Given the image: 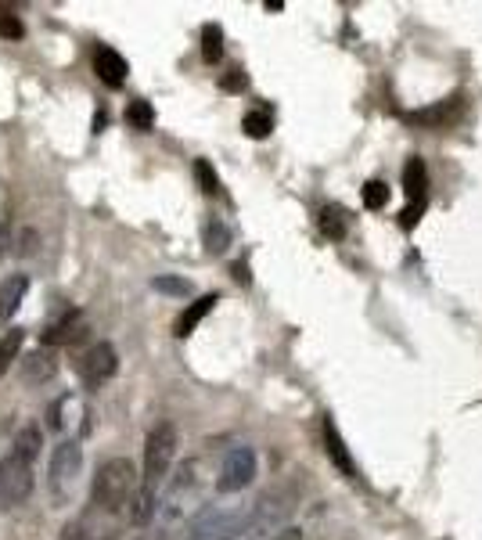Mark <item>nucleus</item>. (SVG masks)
Wrapping results in <instances>:
<instances>
[{
    "label": "nucleus",
    "mask_w": 482,
    "mask_h": 540,
    "mask_svg": "<svg viewBox=\"0 0 482 540\" xmlns=\"http://www.w3.org/2000/svg\"><path fill=\"white\" fill-rule=\"evenodd\" d=\"M295 508H299V486H295V483L270 486L267 494L259 497V501L249 508V522H245V533H241V540L277 537V530L292 519Z\"/></svg>",
    "instance_id": "f257e3e1"
},
{
    "label": "nucleus",
    "mask_w": 482,
    "mask_h": 540,
    "mask_svg": "<svg viewBox=\"0 0 482 540\" xmlns=\"http://www.w3.org/2000/svg\"><path fill=\"white\" fill-rule=\"evenodd\" d=\"M137 486H141V479H137L134 461L112 458L98 468V476L90 483V501H94L98 512H119L137 494Z\"/></svg>",
    "instance_id": "f03ea898"
},
{
    "label": "nucleus",
    "mask_w": 482,
    "mask_h": 540,
    "mask_svg": "<svg viewBox=\"0 0 482 540\" xmlns=\"http://www.w3.org/2000/svg\"><path fill=\"white\" fill-rule=\"evenodd\" d=\"M173 454H177V425L173 422H162L148 432V440H144V472H141V483L159 490L166 483V472L173 465Z\"/></svg>",
    "instance_id": "7ed1b4c3"
},
{
    "label": "nucleus",
    "mask_w": 482,
    "mask_h": 540,
    "mask_svg": "<svg viewBox=\"0 0 482 540\" xmlns=\"http://www.w3.org/2000/svg\"><path fill=\"white\" fill-rule=\"evenodd\" d=\"M249 522V508H206L195 522L188 526L184 540H241Z\"/></svg>",
    "instance_id": "20e7f679"
},
{
    "label": "nucleus",
    "mask_w": 482,
    "mask_h": 540,
    "mask_svg": "<svg viewBox=\"0 0 482 540\" xmlns=\"http://www.w3.org/2000/svg\"><path fill=\"white\" fill-rule=\"evenodd\" d=\"M83 472V447L80 440H62L51 450V468H47V483H51V497L58 504L69 501L72 486Z\"/></svg>",
    "instance_id": "39448f33"
},
{
    "label": "nucleus",
    "mask_w": 482,
    "mask_h": 540,
    "mask_svg": "<svg viewBox=\"0 0 482 540\" xmlns=\"http://www.w3.org/2000/svg\"><path fill=\"white\" fill-rule=\"evenodd\" d=\"M76 371H80V382L87 389L105 386L108 378L119 371L116 346H112V342H94V346H87V350H83V357L76 360Z\"/></svg>",
    "instance_id": "423d86ee"
},
{
    "label": "nucleus",
    "mask_w": 482,
    "mask_h": 540,
    "mask_svg": "<svg viewBox=\"0 0 482 540\" xmlns=\"http://www.w3.org/2000/svg\"><path fill=\"white\" fill-rule=\"evenodd\" d=\"M29 494H33V465L15 454L0 461V504L4 508H18V504H26Z\"/></svg>",
    "instance_id": "0eeeda50"
},
{
    "label": "nucleus",
    "mask_w": 482,
    "mask_h": 540,
    "mask_svg": "<svg viewBox=\"0 0 482 540\" xmlns=\"http://www.w3.org/2000/svg\"><path fill=\"white\" fill-rule=\"evenodd\" d=\"M252 479H256V450L252 447L227 450L224 465H220V476H216V490H220V494H241Z\"/></svg>",
    "instance_id": "6e6552de"
},
{
    "label": "nucleus",
    "mask_w": 482,
    "mask_h": 540,
    "mask_svg": "<svg viewBox=\"0 0 482 540\" xmlns=\"http://www.w3.org/2000/svg\"><path fill=\"white\" fill-rule=\"evenodd\" d=\"M403 195H407V209H403L400 224L414 227L425 209V198H429V170L421 159H407V166H403Z\"/></svg>",
    "instance_id": "1a4fd4ad"
},
{
    "label": "nucleus",
    "mask_w": 482,
    "mask_h": 540,
    "mask_svg": "<svg viewBox=\"0 0 482 540\" xmlns=\"http://www.w3.org/2000/svg\"><path fill=\"white\" fill-rule=\"evenodd\" d=\"M461 112H465V98H461V94H450V98H439L436 105L411 112V116H407V123L425 126V130H443V126L454 123Z\"/></svg>",
    "instance_id": "9d476101"
},
{
    "label": "nucleus",
    "mask_w": 482,
    "mask_h": 540,
    "mask_svg": "<svg viewBox=\"0 0 482 540\" xmlns=\"http://www.w3.org/2000/svg\"><path fill=\"white\" fill-rule=\"evenodd\" d=\"M54 375H58V353L51 346H40V350H33L22 360V382L26 386H44Z\"/></svg>",
    "instance_id": "9b49d317"
},
{
    "label": "nucleus",
    "mask_w": 482,
    "mask_h": 540,
    "mask_svg": "<svg viewBox=\"0 0 482 540\" xmlns=\"http://www.w3.org/2000/svg\"><path fill=\"white\" fill-rule=\"evenodd\" d=\"M94 72H98V80L105 83V87H123L126 76H130V65H126V58L116 51V47H98L94 51Z\"/></svg>",
    "instance_id": "f8f14e48"
},
{
    "label": "nucleus",
    "mask_w": 482,
    "mask_h": 540,
    "mask_svg": "<svg viewBox=\"0 0 482 540\" xmlns=\"http://www.w3.org/2000/svg\"><path fill=\"white\" fill-rule=\"evenodd\" d=\"M324 450H328L331 465L339 468L342 476H346V479H357V461L349 458L346 440H342V432L335 429V422H331V418H324Z\"/></svg>",
    "instance_id": "ddd939ff"
},
{
    "label": "nucleus",
    "mask_w": 482,
    "mask_h": 540,
    "mask_svg": "<svg viewBox=\"0 0 482 540\" xmlns=\"http://www.w3.org/2000/svg\"><path fill=\"white\" fill-rule=\"evenodd\" d=\"M87 332V324H83V314L80 310H69V314H62L58 321L51 324L44 332V346H62V342H76L80 335Z\"/></svg>",
    "instance_id": "4468645a"
},
{
    "label": "nucleus",
    "mask_w": 482,
    "mask_h": 540,
    "mask_svg": "<svg viewBox=\"0 0 482 540\" xmlns=\"http://www.w3.org/2000/svg\"><path fill=\"white\" fill-rule=\"evenodd\" d=\"M26 292H29V278H22V274H15V278H8L0 285V324H8L11 317H15V310L22 306Z\"/></svg>",
    "instance_id": "2eb2a0df"
},
{
    "label": "nucleus",
    "mask_w": 482,
    "mask_h": 540,
    "mask_svg": "<svg viewBox=\"0 0 482 540\" xmlns=\"http://www.w3.org/2000/svg\"><path fill=\"white\" fill-rule=\"evenodd\" d=\"M216 303H220V296H216V292H209V296H202V299H195V303H188V310H184V314L177 317V335H180V339H188V335L195 332L198 324H202V317H206Z\"/></svg>",
    "instance_id": "dca6fc26"
},
{
    "label": "nucleus",
    "mask_w": 482,
    "mask_h": 540,
    "mask_svg": "<svg viewBox=\"0 0 482 540\" xmlns=\"http://www.w3.org/2000/svg\"><path fill=\"white\" fill-rule=\"evenodd\" d=\"M40 447H44V432H40V425H26V429H18L15 443H11V454L33 465V461L40 458Z\"/></svg>",
    "instance_id": "f3484780"
},
{
    "label": "nucleus",
    "mask_w": 482,
    "mask_h": 540,
    "mask_svg": "<svg viewBox=\"0 0 482 540\" xmlns=\"http://www.w3.org/2000/svg\"><path fill=\"white\" fill-rule=\"evenodd\" d=\"M202 242H206V252H213V256L227 252V245H231V231H227V224L220 220V216H209L206 224H202Z\"/></svg>",
    "instance_id": "a211bd4d"
},
{
    "label": "nucleus",
    "mask_w": 482,
    "mask_h": 540,
    "mask_svg": "<svg viewBox=\"0 0 482 540\" xmlns=\"http://www.w3.org/2000/svg\"><path fill=\"white\" fill-rule=\"evenodd\" d=\"M22 342H26V328H11V332H4V339H0V378L11 371V360H18Z\"/></svg>",
    "instance_id": "6ab92c4d"
},
{
    "label": "nucleus",
    "mask_w": 482,
    "mask_h": 540,
    "mask_svg": "<svg viewBox=\"0 0 482 540\" xmlns=\"http://www.w3.org/2000/svg\"><path fill=\"white\" fill-rule=\"evenodd\" d=\"M202 58H206L209 65H216L224 58V29L216 26V22L202 26Z\"/></svg>",
    "instance_id": "aec40b11"
},
{
    "label": "nucleus",
    "mask_w": 482,
    "mask_h": 540,
    "mask_svg": "<svg viewBox=\"0 0 482 540\" xmlns=\"http://www.w3.org/2000/svg\"><path fill=\"white\" fill-rule=\"evenodd\" d=\"M241 130L249 137H267L270 130H274V116H270V108H252V112H245V119H241Z\"/></svg>",
    "instance_id": "412c9836"
},
{
    "label": "nucleus",
    "mask_w": 482,
    "mask_h": 540,
    "mask_svg": "<svg viewBox=\"0 0 482 540\" xmlns=\"http://www.w3.org/2000/svg\"><path fill=\"white\" fill-rule=\"evenodd\" d=\"M321 231L328 234L331 242L346 238V213H342L339 206H324L321 209Z\"/></svg>",
    "instance_id": "4be33fe9"
},
{
    "label": "nucleus",
    "mask_w": 482,
    "mask_h": 540,
    "mask_svg": "<svg viewBox=\"0 0 482 540\" xmlns=\"http://www.w3.org/2000/svg\"><path fill=\"white\" fill-rule=\"evenodd\" d=\"M126 123L134 126V130H152V123H155V108L148 105V101H130L126 105Z\"/></svg>",
    "instance_id": "5701e85b"
},
{
    "label": "nucleus",
    "mask_w": 482,
    "mask_h": 540,
    "mask_svg": "<svg viewBox=\"0 0 482 540\" xmlns=\"http://www.w3.org/2000/svg\"><path fill=\"white\" fill-rule=\"evenodd\" d=\"M195 177H198V188L206 191V195H216V191H220V177H216V170L206 159L195 162Z\"/></svg>",
    "instance_id": "b1692460"
},
{
    "label": "nucleus",
    "mask_w": 482,
    "mask_h": 540,
    "mask_svg": "<svg viewBox=\"0 0 482 540\" xmlns=\"http://www.w3.org/2000/svg\"><path fill=\"white\" fill-rule=\"evenodd\" d=\"M389 202V188H385L382 180H367L364 184V206L367 209H385Z\"/></svg>",
    "instance_id": "393cba45"
},
{
    "label": "nucleus",
    "mask_w": 482,
    "mask_h": 540,
    "mask_svg": "<svg viewBox=\"0 0 482 540\" xmlns=\"http://www.w3.org/2000/svg\"><path fill=\"white\" fill-rule=\"evenodd\" d=\"M152 285H155V292H166V296H188V292H191L188 281H184V278H170V274L155 278Z\"/></svg>",
    "instance_id": "a878e982"
},
{
    "label": "nucleus",
    "mask_w": 482,
    "mask_h": 540,
    "mask_svg": "<svg viewBox=\"0 0 482 540\" xmlns=\"http://www.w3.org/2000/svg\"><path fill=\"white\" fill-rule=\"evenodd\" d=\"M26 26L18 22V15H0V40H22Z\"/></svg>",
    "instance_id": "bb28decb"
},
{
    "label": "nucleus",
    "mask_w": 482,
    "mask_h": 540,
    "mask_svg": "<svg viewBox=\"0 0 482 540\" xmlns=\"http://www.w3.org/2000/svg\"><path fill=\"white\" fill-rule=\"evenodd\" d=\"M58 540H90V533H87V526H83L80 519H72V522H65L62 530H58Z\"/></svg>",
    "instance_id": "cd10ccee"
},
{
    "label": "nucleus",
    "mask_w": 482,
    "mask_h": 540,
    "mask_svg": "<svg viewBox=\"0 0 482 540\" xmlns=\"http://www.w3.org/2000/svg\"><path fill=\"white\" fill-rule=\"evenodd\" d=\"M245 83H249V76L241 69H227V76L220 80V87L224 90H231V94H238V90H245Z\"/></svg>",
    "instance_id": "c85d7f7f"
},
{
    "label": "nucleus",
    "mask_w": 482,
    "mask_h": 540,
    "mask_svg": "<svg viewBox=\"0 0 482 540\" xmlns=\"http://www.w3.org/2000/svg\"><path fill=\"white\" fill-rule=\"evenodd\" d=\"M11 249V231L8 224H0V260H4V252Z\"/></svg>",
    "instance_id": "c756f323"
},
{
    "label": "nucleus",
    "mask_w": 482,
    "mask_h": 540,
    "mask_svg": "<svg viewBox=\"0 0 482 540\" xmlns=\"http://www.w3.org/2000/svg\"><path fill=\"white\" fill-rule=\"evenodd\" d=\"M270 540H303V533H299V530H281L277 537H270Z\"/></svg>",
    "instance_id": "7c9ffc66"
},
{
    "label": "nucleus",
    "mask_w": 482,
    "mask_h": 540,
    "mask_svg": "<svg viewBox=\"0 0 482 540\" xmlns=\"http://www.w3.org/2000/svg\"><path fill=\"white\" fill-rule=\"evenodd\" d=\"M234 278H238V281H249V274H245V267H241V263H234Z\"/></svg>",
    "instance_id": "2f4dec72"
}]
</instances>
